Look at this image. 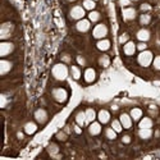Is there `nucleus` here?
<instances>
[{"label": "nucleus", "instance_id": "nucleus-1", "mask_svg": "<svg viewBox=\"0 0 160 160\" xmlns=\"http://www.w3.org/2000/svg\"><path fill=\"white\" fill-rule=\"evenodd\" d=\"M51 74H52V77H54V79H57V81H65L67 77H68V74H69V68L63 62L58 63V64H55L54 67H52Z\"/></svg>", "mask_w": 160, "mask_h": 160}, {"label": "nucleus", "instance_id": "nucleus-41", "mask_svg": "<svg viewBox=\"0 0 160 160\" xmlns=\"http://www.w3.org/2000/svg\"><path fill=\"white\" fill-rule=\"evenodd\" d=\"M131 141H132V138H131V136H129V135H124V136L122 137V142H123V143H126V145L131 143Z\"/></svg>", "mask_w": 160, "mask_h": 160}, {"label": "nucleus", "instance_id": "nucleus-19", "mask_svg": "<svg viewBox=\"0 0 160 160\" xmlns=\"http://www.w3.org/2000/svg\"><path fill=\"white\" fill-rule=\"evenodd\" d=\"M85 114H86V123L90 124L91 122H94L95 119L98 118V114L95 112V109H92V108H87L85 110Z\"/></svg>", "mask_w": 160, "mask_h": 160}, {"label": "nucleus", "instance_id": "nucleus-7", "mask_svg": "<svg viewBox=\"0 0 160 160\" xmlns=\"http://www.w3.org/2000/svg\"><path fill=\"white\" fill-rule=\"evenodd\" d=\"M33 117H35V121H36L37 123H40V124H45V123L48 122V119H49L48 112H46L45 109H42V108L37 109V110L33 113Z\"/></svg>", "mask_w": 160, "mask_h": 160}, {"label": "nucleus", "instance_id": "nucleus-28", "mask_svg": "<svg viewBox=\"0 0 160 160\" xmlns=\"http://www.w3.org/2000/svg\"><path fill=\"white\" fill-rule=\"evenodd\" d=\"M99 65L100 67H102V68H106V67H109L110 65V58L108 57V55H100L99 57Z\"/></svg>", "mask_w": 160, "mask_h": 160}, {"label": "nucleus", "instance_id": "nucleus-17", "mask_svg": "<svg viewBox=\"0 0 160 160\" xmlns=\"http://www.w3.org/2000/svg\"><path fill=\"white\" fill-rule=\"evenodd\" d=\"M110 46H112V42L108 38H101L96 42V49L100 51H108L110 49Z\"/></svg>", "mask_w": 160, "mask_h": 160}, {"label": "nucleus", "instance_id": "nucleus-23", "mask_svg": "<svg viewBox=\"0 0 160 160\" xmlns=\"http://www.w3.org/2000/svg\"><path fill=\"white\" fill-rule=\"evenodd\" d=\"M23 129H24V132L27 133V135H33V133H36V131H37V124L35 123V122H27L24 124V127H23Z\"/></svg>", "mask_w": 160, "mask_h": 160}, {"label": "nucleus", "instance_id": "nucleus-21", "mask_svg": "<svg viewBox=\"0 0 160 160\" xmlns=\"http://www.w3.org/2000/svg\"><path fill=\"white\" fill-rule=\"evenodd\" d=\"M154 126V122L150 117H143L138 121V127L140 128H151Z\"/></svg>", "mask_w": 160, "mask_h": 160}, {"label": "nucleus", "instance_id": "nucleus-33", "mask_svg": "<svg viewBox=\"0 0 160 160\" xmlns=\"http://www.w3.org/2000/svg\"><path fill=\"white\" fill-rule=\"evenodd\" d=\"M152 68L155 71H160V55H156L152 60Z\"/></svg>", "mask_w": 160, "mask_h": 160}, {"label": "nucleus", "instance_id": "nucleus-43", "mask_svg": "<svg viewBox=\"0 0 160 160\" xmlns=\"http://www.w3.org/2000/svg\"><path fill=\"white\" fill-rule=\"evenodd\" d=\"M65 2H69V3H72V2H76V0H65Z\"/></svg>", "mask_w": 160, "mask_h": 160}, {"label": "nucleus", "instance_id": "nucleus-14", "mask_svg": "<svg viewBox=\"0 0 160 160\" xmlns=\"http://www.w3.org/2000/svg\"><path fill=\"white\" fill-rule=\"evenodd\" d=\"M83 79L86 83H92L96 79V71L94 68H86L83 72Z\"/></svg>", "mask_w": 160, "mask_h": 160}, {"label": "nucleus", "instance_id": "nucleus-27", "mask_svg": "<svg viewBox=\"0 0 160 160\" xmlns=\"http://www.w3.org/2000/svg\"><path fill=\"white\" fill-rule=\"evenodd\" d=\"M100 18H101V14H100L98 10H91V12L88 13V19H90L91 23H96V22H99Z\"/></svg>", "mask_w": 160, "mask_h": 160}, {"label": "nucleus", "instance_id": "nucleus-35", "mask_svg": "<svg viewBox=\"0 0 160 160\" xmlns=\"http://www.w3.org/2000/svg\"><path fill=\"white\" fill-rule=\"evenodd\" d=\"M57 138H58L59 141H65V140H67V133H65L64 131L58 132V133H57Z\"/></svg>", "mask_w": 160, "mask_h": 160}, {"label": "nucleus", "instance_id": "nucleus-26", "mask_svg": "<svg viewBox=\"0 0 160 160\" xmlns=\"http://www.w3.org/2000/svg\"><path fill=\"white\" fill-rule=\"evenodd\" d=\"M48 152L51 155V158H60V156L58 155V152H59V146H58L57 143H54V142H51V143L48 146Z\"/></svg>", "mask_w": 160, "mask_h": 160}, {"label": "nucleus", "instance_id": "nucleus-20", "mask_svg": "<svg viewBox=\"0 0 160 160\" xmlns=\"http://www.w3.org/2000/svg\"><path fill=\"white\" fill-rule=\"evenodd\" d=\"M138 137L141 140H150L152 137V129L151 128H140Z\"/></svg>", "mask_w": 160, "mask_h": 160}, {"label": "nucleus", "instance_id": "nucleus-10", "mask_svg": "<svg viewBox=\"0 0 160 160\" xmlns=\"http://www.w3.org/2000/svg\"><path fill=\"white\" fill-rule=\"evenodd\" d=\"M14 50V45L12 42H7V41H3L0 44V57L2 58H5L8 55H10V52H13Z\"/></svg>", "mask_w": 160, "mask_h": 160}, {"label": "nucleus", "instance_id": "nucleus-38", "mask_svg": "<svg viewBox=\"0 0 160 160\" xmlns=\"http://www.w3.org/2000/svg\"><path fill=\"white\" fill-rule=\"evenodd\" d=\"M140 9L145 13V12L151 10V7H150V4H148V3H143V4H141V5H140Z\"/></svg>", "mask_w": 160, "mask_h": 160}, {"label": "nucleus", "instance_id": "nucleus-12", "mask_svg": "<svg viewBox=\"0 0 160 160\" xmlns=\"http://www.w3.org/2000/svg\"><path fill=\"white\" fill-rule=\"evenodd\" d=\"M101 131H102V127H101V123L100 122H91L90 124H88V133L91 136H99L100 133H101Z\"/></svg>", "mask_w": 160, "mask_h": 160}, {"label": "nucleus", "instance_id": "nucleus-40", "mask_svg": "<svg viewBox=\"0 0 160 160\" xmlns=\"http://www.w3.org/2000/svg\"><path fill=\"white\" fill-rule=\"evenodd\" d=\"M71 60H72L71 59V55H68V54H63L62 55V62L63 63H65V64L67 63H71Z\"/></svg>", "mask_w": 160, "mask_h": 160}, {"label": "nucleus", "instance_id": "nucleus-18", "mask_svg": "<svg viewBox=\"0 0 160 160\" xmlns=\"http://www.w3.org/2000/svg\"><path fill=\"white\" fill-rule=\"evenodd\" d=\"M12 67H13L12 62H9L7 59H2V62H0V74L5 76L8 72H10Z\"/></svg>", "mask_w": 160, "mask_h": 160}, {"label": "nucleus", "instance_id": "nucleus-2", "mask_svg": "<svg viewBox=\"0 0 160 160\" xmlns=\"http://www.w3.org/2000/svg\"><path fill=\"white\" fill-rule=\"evenodd\" d=\"M152 60H154V54L150 51V50H143V51H140V54L137 57V63L143 67V68H148L152 64Z\"/></svg>", "mask_w": 160, "mask_h": 160}, {"label": "nucleus", "instance_id": "nucleus-44", "mask_svg": "<svg viewBox=\"0 0 160 160\" xmlns=\"http://www.w3.org/2000/svg\"><path fill=\"white\" fill-rule=\"evenodd\" d=\"M131 2H138V0H131Z\"/></svg>", "mask_w": 160, "mask_h": 160}, {"label": "nucleus", "instance_id": "nucleus-29", "mask_svg": "<svg viewBox=\"0 0 160 160\" xmlns=\"http://www.w3.org/2000/svg\"><path fill=\"white\" fill-rule=\"evenodd\" d=\"M82 7L86 9V10H95L96 8V2H94V0H83L82 3Z\"/></svg>", "mask_w": 160, "mask_h": 160}, {"label": "nucleus", "instance_id": "nucleus-4", "mask_svg": "<svg viewBox=\"0 0 160 160\" xmlns=\"http://www.w3.org/2000/svg\"><path fill=\"white\" fill-rule=\"evenodd\" d=\"M109 33V28L108 26L105 23H99L96 24L94 30H92V37L96 38V40H101V38H105Z\"/></svg>", "mask_w": 160, "mask_h": 160}, {"label": "nucleus", "instance_id": "nucleus-37", "mask_svg": "<svg viewBox=\"0 0 160 160\" xmlns=\"http://www.w3.org/2000/svg\"><path fill=\"white\" fill-rule=\"evenodd\" d=\"M136 46H137V50H140V51L148 50V44H146V42H142V41H140V44H137Z\"/></svg>", "mask_w": 160, "mask_h": 160}, {"label": "nucleus", "instance_id": "nucleus-32", "mask_svg": "<svg viewBox=\"0 0 160 160\" xmlns=\"http://www.w3.org/2000/svg\"><path fill=\"white\" fill-rule=\"evenodd\" d=\"M117 135H118V133L112 128V127H109V128H106L105 129V137L106 138H108V140H115L117 138Z\"/></svg>", "mask_w": 160, "mask_h": 160}, {"label": "nucleus", "instance_id": "nucleus-34", "mask_svg": "<svg viewBox=\"0 0 160 160\" xmlns=\"http://www.w3.org/2000/svg\"><path fill=\"white\" fill-rule=\"evenodd\" d=\"M128 41H129V35H128V33H122L121 36H119V44L124 45V44L128 42Z\"/></svg>", "mask_w": 160, "mask_h": 160}, {"label": "nucleus", "instance_id": "nucleus-8", "mask_svg": "<svg viewBox=\"0 0 160 160\" xmlns=\"http://www.w3.org/2000/svg\"><path fill=\"white\" fill-rule=\"evenodd\" d=\"M13 32V24L10 22H5L2 24V28H0V38L2 40H7L12 36Z\"/></svg>", "mask_w": 160, "mask_h": 160}, {"label": "nucleus", "instance_id": "nucleus-15", "mask_svg": "<svg viewBox=\"0 0 160 160\" xmlns=\"http://www.w3.org/2000/svg\"><path fill=\"white\" fill-rule=\"evenodd\" d=\"M136 50H137V46L133 41H128V42H126L123 45V52H124V55H127V57L135 55Z\"/></svg>", "mask_w": 160, "mask_h": 160}, {"label": "nucleus", "instance_id": "nucleus-9", "mask_svg": "<svg viewBox=\"0 0 160 160\" xmlns=\"http://www.w3.org/2000/svg\"><path fill=\"white\" fill-rule=\"evenodd\" d=\"M90 28H91V22H90V19L83 18V19L77 21V23H76V30H77L78 32H81V33L88 32Z\"/></svg>", "mask_w": 160, "mask_h": 160}, {"label": "nucleus", "instance_id": "nucleus-30", "mask_svg": "<svg viewBox=\"0 0 160 160\" xmlns=\"http://www.w3.org/2000/svg\"><path fill=\"white\" fill-rule=\"evenodd\" d=\"M112 128H113V129H114L117 133H121V132L124 129L119 119H113V121H112Z\"/></svg>", "mask_w": 160, "mask_h": 160}, {"label": "nucleus", "instance_id": "nucleus-11", "mask_svg": "<svg viewBox=\"0 0 160 160\" xmlns=\"http://www.w3.org/2000/svg\"><path fill=\"white\" fill-rule=\"evenodd\" d=\"M119 121H121V123H122V126H123L124 129L132 128L133 119H132V117H131L128 113H122L121 115H119Z\"/></svg>", "mask_w": 160, "mask_h": 160}, {"label": "nucleus", "instance_id": "nucleus-45", "mask_svg": "<svg viewBox=\"0 0 160 160\" xmlns=\"http://www.w3.org/2000/svg\"><path fill=\"white\" fill-rule=\"evenodd\" d=\"M94 2H99V0H94Z\"/></svg>", "mask_w": 160, "mask_h": 160}, {"label": "nucleus", "instance_id": "nucleus-22", "mask_svg": "<svg viewBox=\"0 0 160 160\" xmlns=\"http://www.w3.org/2000/svg\"><path fill=\"white\" fill-rule=\"evenodd\" d=\"M74 121H76V123H77L78 126H81V127H83L85 124H87V123H86V114H85V112L79 110V112L76 114V117H74Z\"/></svg>", "mask_w": 160, "mask_h": 160}, {"label": "nucleus", "instance_id": "nucleus-39", "mask_svg": "<svg viewBox=\"0 0 160 160\" xmlns=\"http://www.w3.org/2000/svg\"><path fill=\"white\" fill-rule=\"evenodd\" d=\"M76 59H77V63H78V65H82V67H85V65H86V59H85L83 57L78 55Z\"/></svg>", "mask_w": 160, "mask_h": 160}, {"label": "nucleus", "instance_id": "nucleus-36", "mask_svg": "<svg viewBox=\"0 0 160 160\" xmlns=\"http://www.w3.org/2000/svg\"><path fill=\"white\" fill-rule=\"evenodd\" d=\"M118 3H119V5H121L122 8L129 7V5L132 4V2H131V0H118Z\"/></svg>", "mask_w": 160, "mask_h": 160}, {"label": "nucleus", "instance_id": "nucleus-42", "mask_svg": "<svg viewBox=\"0 0 160 160\" xmlns=\"http://www.w3.org/2000/svg\"><path fill=\"white\" fill-rule=\"evenodd\" d=\"M73 129H74V132L77 133V135H81V133H82V129H81V126H78L77 123H76V126L73 127Z\"/></svg>", "mask_w": 160, "mask_h": 160}, {"label": "nucleus", "instance_id": "nucleus-31", "mask_svg": "<svg viewBox=\"0 0 160 160\" xmlns=\"http://www.w3.org/2000/svg\"><path fill=\"white\" fill-rule=\"evenodd\" d=\"M150 22H151V16L148 14V13H142L140 16V24L141 26H148V24H150Z\"/></svg>", "mask_w": 160, "mask_h": 160}, {"label": "nucleus", "instance_id": "nucleus-25", "mask_svg": "<svg viewBox=\"0 0 160 160\" xmlns=\"http://www.w3.org/2000/svg\"><path fill=\"white\" fill-rule=\"evenodd\" d=\"M129 115L132 117V119H133V121L138 122L140 119L142 118V115H143V112H142V109H140V108H133V109H131V112H129Z\"/></svg>", "mask_w": 160, "mask_h": 160}, {"label": "nucleus", "instance_id": "nucleus-3", "mask_svg": "<svg viewBox=\"0 0 160 160\" xmlns=\"http://www.w3.org/2000/svg\"><path fill=\"white\" fill-rule=\"evenodd\" d=\"M51 96H52V99H54L57 102L63 104V102H65L67 100H68L69 94H68V91H67L64 87H55V88L51 90Z\"/></svg>", "mask_w": 160, "mask_h": 160}, {"label": "nucleus", "instance_id": "nucleus-13", "mask_svg": "<svg viewBox=\"0 0 160 160\" xmlns=\"http://www.w3.org/2000/svg\"><path fill=\"white\" fill-rule=\"evenodd\" d=\"M136 37L138 41H142V42H148L149 40L151 38V33L148 28H141L136 32Z\"/></svg>", "mask_w": 160, "mask_h": 160}, {"label": "nucleus", "instance_id": "nucleus-24", "mask_svg": "<svg viewBox=\"0 0 160 160\" xmlns=\"http://www.w3.org/2000/svg\"><path fill=\"white\" fill-rule=\"evenodd\" d=\"M69 73H71L72 78L76 79V81H78V79L81 78V76H82V72H81V69H79L78 65H72L69 68Z\"/></svg>", "mask_w": 160, "mask_h": 160}, {"label": "nucleus", "instance_id": "nucleus-6", "mask_svg": "<svg viewBox=\"0 0 160 160\" xmlns=\"http://www.w3.org/2000/svg\"><path fill=\"white\" fill-rule=\"evenodd\" d=\"M122 17H123V21H126V22L133 21L137 17V10L132 7H126L122 9Z\"/></svg>", "mask_w": 160, "mask_h": 160}, {"label": "nucleus", "instance_id": "nucleus-5", "mask_svg": "<svg viewBox=\"0 0 160 160\" xmlns=\"http://www.w3.org/2000/svg\"><path fill=\"white\" fill-rule=\"evenodd\" d=\"M86 16V9L82 5H74L69 10V17L74 21H79V19H83Z\"/></svg>", "mask_w": 160, "mask_h": 160}, {"label": "nucleus", "instance_id": "nucleus-16", "mask_svg": "<svg viewBox=\"0 0 160 160\" xmlns=\"http://www.w3.org/2000/svg\"><path fill=\"white\" fill-rule=\"evenodd\" d=\"M98 119L101 124H106L110 122L112 119V115H110V112L106 110V109H101L99 113H98Z\"/></svg>", "mask_w": 160, "mask_h": 160}]
</instances>
